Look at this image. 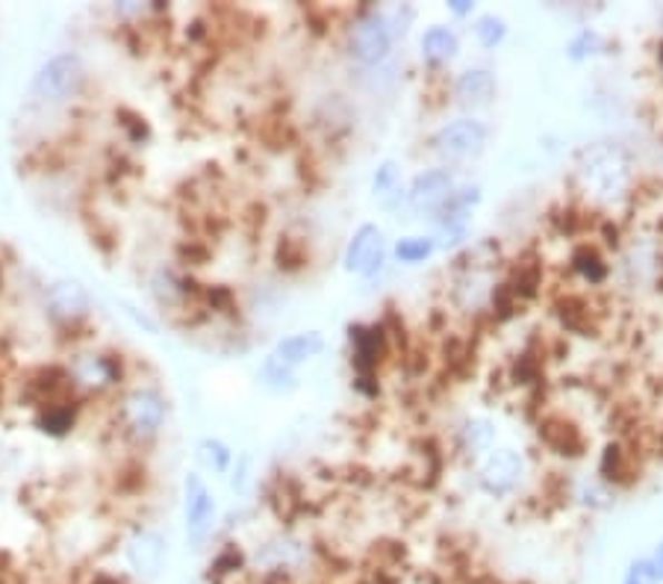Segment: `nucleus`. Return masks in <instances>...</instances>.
I'll return each instance as SVG.
<instances>
[{
  "label": "nucleus",
  "instance_id": "f257e3e1",
  "mask_svg": "<svg viewBox=\"0 0 663 584\" xmlns=\"http://www.w3.org/2000/svg\"><path fill=\"white\" fill-rule=\"evenodd\" d=\"M168 419V402L154 384H133L116 398L112 423L125 441L148 446L160 437Z\"/></svg>",
  "mask_w": 663,
  "mask_h": 584
},
{
  "label": "nucleus",
  "instance_id": "f03ea898",
  "mask_svg": "<svg viewBox=\"0 0 663 584\" xmlns=\"http://www.w3.org/2000/svg\"><path fill=\"white\" fill-rule=\"evenodd\" d=\"M578 180L581 189L593 198V201L613 204L631 189V162L629 154L622 151L620 145L598 142L590 145L578 154Z\"/></svg>",
  "mask_w": 663,
  "mask_h": 584
},
{
  "label": "nucleus",
  "instance_id": "7ed1b4c3",
  "mask_svg": "<svg viewBox=\"0 0 663 584\" xmlns=\"http://www.w3.org/2000/svg\"><path fill=\"white\" fill-rule=\"evenodd\" d=\"M393 27H389L387 7H363L354 12L352 24L345 30V53L354 66L375 71L393 60L395 48Z\"/></svg>",
  "mask_w": 663,
  "mask_h": 584
},
{
  "label": "nucleus",
  "instance_id": "20e7f679",
  "mask_svg": "<svg viewBox=\"0 0 663 584\" xmlns=\"http://www.w3.org/2000/svg\"><path fill=\"white\" fill-rule=\"evenodd\" d=\"M489 142V128L475 116H461V119H452L439 125L431 136V151L437 154L443 166L454 169V166H463V162L478 160L481 154L487 151Z\"/></svg>",
  "mask_w": 663,
  "mask_h": 584
},
{
  "label": "nucleus",
  "instance_id": "39448f33",
  "mask_svg": "<svg viewBox=\"0 0 663 584\" xmlns=\"http://www.w3.org/2000/svg\"><path fill=\"white\" fill-rule=\"evenodd\" d=\"M86 83V68L83 60L77 53L66 51L57 53L36 71L33 83H30V98L44 107H57L80 95Z\"/></svg>",
  "mask_w": 663,
  "mask_h": 584
},
{
  "label": "nucleus",
  "instance_id": "423d86ee",
  "mask_svg": "<svg viewBox=\"0 0 663 584\" xmlns=\"http://www.w3.org/2000/svg\"><path fill=\"white\" fill-rule=\"evenodd\" d=\"M68 382L80 396H103L110 389L121 387L125 369H121V357L101 348H80L68 357L66 364Z\"/></svg>",
  "mask_w": 663,
  "mask_h": 584
},
{
  "label": "nucleus",
  "instance_id": "0eeeda50",
  "mask_svg": "<svg viewBox=\"0 0 663 584\" xmlns=\"http://www.w3.org/2000/svg\"><path fill=\"white\" fill-rule=\"evenodd\" d=\"M219 523V502L212 496L210 484L204 482V475L186 473L184 478V528L186 543L192 550H204L212 541Z\"/></svg>",
  "mask_w": 663,
  "mask_h": 584
},
{
  "label": "nucleus",
  "instance_id": "6e6552de",
  "mask_svg": "<svg viewBox=\"0 0 663 584\" xmlns=\"http://www.w3.org/2000/svg\"><path fill=\"white\" fill-rule=\"evenodd\" d=\"M525 475H528L525 455L511 449V446H496V449L487 452L478 461L475 482H478V491L487 493L489 499H507V496L519 491Z\"/></svg>",
  "mask_w": 663,
  "mask_h": 584
},
{
  "label": "nucleus",
  "instance_id": "1a4fd4ad",
  "mask_svg": "<svg viewBox=\"0 0 663 584\" xmlns=\"http://www.w3.org/2000/svg\"><path fill=\"white\" fill-rule=\"evenodd\" d=\"M387 234H384V228L375 225V221H363L360 228L352 234V239L345 242L343 269L363 280H375L380 278V271L387 269Z\"/></svg>",
  "mask_w": 663,
  "mask_h": 584
},
{
  "label": "nucleus",
  "instance_id": "9d476101",
  "mask_svg": "<svg viewBox=\"0 0 663 584\" xmlns=\"http://www.w3.org/2000/svg\"><path fill=\"white\" fill-rule=\"evenodd\" d=\"M121 555H125V576L148 584L162 573L168 543L151 525H136L121 543Z\"/></svg>",
  "mask_w": 663,
  "mask_h": 584
},
{
  "label": "nucleus",
  "instance_id": "9b49d317",
  "mask_svg": "<svg viewBox=\"0 0 663 584\" xmlns=\"http://www.w3.org/2000/svg\"><path fill=\"white\" fill-rule=\"evenodd\" d=\"M457 187H461L457 171L448 169V166H431V169H422L419 175H413V180L407 184V192H404V207L419 212L422 219L425 216L431 219L452 198Z\"/></svg>",
  "mask_w": 663,
  "mask_h": 584
},
{
  "label": "nucleus",
  "instance_id": "f8f14e48",
  "mask_svg": "<svg viewBox=\"0 0 663 584\" xmlns=\"http://www.w3.org/2000/svg\"><path fill=\"white\" fill-rule=\"evenodd\" d=\"M496 95H498L496 75L484 66L463 68L461 75L454 77L452 83H448V98H452V101L466 112L484 110V107H489V103L496 101Z\"/></svg>",
  "mask_w": 663,
  "mask_h": 584
},
{
  "label": "nucleus",
  "instance_id": "ddd939ff",
  "mask_svg": "<svg viewBox=\"0 0 663 584\" xmlns=\"http://www.w3.org/2000/svg\"><path fill=\"white\" fill-rule=\"evenodd\" d=\"M92 310V298L75 278H59L48 287V316L62 328H75Z\"/></svg>",
  "mask_w": 663,
  "mask_h": 584
},
{
  "label": "nucleus",
  "instance_id": "4468645a",
  "mask_svg": "<svg viewBox=\"0 0 663 584\" xmlns=\"http://www.w3.org/2000/svg\"><path fill=\"white\" fill-rule=\"evenodd\" d=\"M348 339H352V364L357 369V378H375L380 360L389 352L384 325H352Z\"/></svg>",
  "mask_w": 663,
  "mask_h": 584
},
{
  "label": "nucleus",
  "instance_id": "2eb2a0df",
  "mask_svg": "<svg viewBox=\"0 0 663 584\" xmlns=\"http://www.w3.org/2000/svg\"><path fill=\"white\" fill-rule=\"evenodd\" d=\"M461 57V36L448 24H431L419 36V60L431 75H443Z\"/></svg>",
  "mask_w": 663,
  "mask_h": 584
},
{
  "label": "nucleus",
  "instance_id": "dca6fc26",
  "mask_svg": "<svg viewBox=\"0 0 663 584\" xmlns=\"http://www.w3.org/2000/svg\"><path fill=\"white\" fill-rule=\"evenodd\" d=\"M540 441L546 443V449H552L554 455L561 457H581L587 452V437L581 432L578 425L566 419V416L554 414L546 416L540 423Z\"/></svg>",
  "mask_w": 663,
  "mask_h": 584
},
{
  "label": "nucleus",
  "instance_id": "f3484780",
  "mask_svg": "<svg viewBox=\"0 0 663 584\" xmlns=\"http://www.w3.org/2000/svg\"><path fill=\"white\" fill-rule=\"evenodd\" d=\"M325 352V337L319 330H298V334H289L271 348V357H277L280 364L289 366V369H301L304 364H310L316 357Z\"/></svg>",
  "mask_w": 663,
  "mask_h": 584
},
{
  "label": "nucleus",
  "instance_id": "a211bd4d",
  "mask_svg": "<svg viewBox=\"0 0 663 584\" xmlns=\"http://www.w3.org/2000/svg\"><path fill=\"white\" fill-rule=\"evenodd\" d=\"M498 428L489 416H466L457 428V446L466 457H484L496 449Z\"/></svg>",
  "mask_w": 663,
  "mask_h": 584
},
{
  "label": "nucleus",
  "instance_id": "6ab92c4d",
  "mask_svg": "<svg viewBox=\"0 0 663 584\" xmlns=\"http://www.w3.org/2000/svg\"><path fill=\"white\" fill-rule=\"evenodd\" d=\"M570 266L575 271V278L584 280L587 287H605L613 271L611 263L605 260V255L593 242H581L578 248H572Z\"/></svg>",
  "mask_w": 663,
  "mask_h": 584
},
{
  "label": "nucleus",
  "instance_id": "aec40b11",
  "mask_svg": "<svg viewBox=\"0 0 663 584\" xmlns=\"http://www.w3.org/2000/svg\"><path fill=\"white\" fill-rule=\"evenodd\" d=\"M434 255H437L434 234H407L389 246V260H395L398 266H425Z\"/></svg>",
  "mask_w": 663,
  "mask_h": 584
},
{
  "label": "nucleus",
  "instance_id": "412c9836",
  "mask_svg": "<svg viewBox=\"0 0 663 584\" xmlns=\"http://www.w3.org/2000/svg\"><path fill=\"white\" fill-rule=\"evenodd\" d=\"M404 192H407V184L402 178V166L395 160L380 162L372 175V195L387 207H398V204H404Z\"/></svg>",
  "mask_w": 663,
  "mask_h": 584
},
{
  "label": "nucleus",
  "instance_id": "4be33fe9",
  "mask_svg": "<svg viewBox=\"0 0 663 584\" xmlns=\"http://www.w3.org/2000/svg\"><path fill=\"white\" fill-rule=\"evenodd\" d=\"M631 473V452L622 446L620 441L605 443L602 449V457H598V482L607 484V487H620V484L629 482Z\"/></svg>",
  "mask_w": 663,
  "mask_h": 584
},
{
  "label": "nucleus",
  "instance_id": "5701e85b",
  "mask_svg": "<svg viewBox=\"0 0 663 584\" xmlns=\"http://www.w3.org/2000/svg\"><path fill=\"white\" fill-rule=\"evenodd\" d=\"M195 461L201 466L204 473L212 475H227L230 473V466H234V452L227 446L225 441L219 437H204L195 446Z\"/></svg>",
  "mask_w": 663,
  "mask_h": 584
},
{
  "label": "nucleus",
  "instance_id": "b1692460",
  "mask_svg": "<svg viewBox=\"0 0 663 584\" xmlns=\"http://www.w3.org/2000/svg\"><path fill=\"white\" fill-rule=\"evenodd\" d=\"M507 33H511V27H507L504 16H498V12H481V16L475 18V24H472V36H475V42H478L484 51L502 48Z\"/></svg>",
  "mask_w": 663,
  "mask_h": 584
},
{
  "label": "nucleus",
  "instance_id": "393cba45",
  "mask_svg": "<svg viewBox=\"0 0 663 584\" xmlns=\"http://www.w3.org/2000/svg\"><path fill=\"white\" fill-rule=\"evenodd\" d=\"M607 51V39L598 33L596 27H581L578 33L566 42V60L572 62H587L598 53Z\"/></svg>",
  "mask_w": 663,
  "mask_h": 584
},
{
  "label": "nucleus",
  "instance_id": "a878e982",
  "mask_svg": "<svg viewBox=\"0 0 663 584\" xmlns=\"http://www.w3.org/2000/svg\"><path fill=\"white\" fill-rule=\"evenodd\" d=\"M260 382L271 393H293V389H298V373L280 364L277 357L266 355L260 366Z\"/></svg>",
  "mask_w": 663,
  "mask_h": 584
},
{
  "label": "nucleus",
  "instance_id": "bb28decb",
  "mask_svg": "<svg viewBox=\"0 0 663 584\" xmlns=\"http://www.w3.org/2000/svg\"><path fill=\"white\" fill-rule=\"evenodd\" d=\"M245 570V555L236 550L234 543H227L221 546L210 561V578L212 582H225V578L236 576V573H243Z\"/></svg>",
  "mask_w": 663,
  "mask_h": 584
},
{
  "label": "nucleus",
  "instance_id": "cd10ccee",
  "mask_svg": "<svg viewBox=\"0 0 663 584\" xmlns=\"http://www.w3.org/2000/svg\"><path fill=\"white\" fill-rule=\"evenodd\" d=\"M578 502L590 511H607L613 505V491L607 484L598 482V478H593V482H587L578 491Z\"/></svg>",
  "mask_w": 663,
  "mask_h": 584
},
{
  "label": "nucleus",
  "instance_id": "c85d7f7f",
  "mask_svg": "<svg viewBox=\"0 0 663 584\" xmlns=\"http://www.w3.org/2000/svg\"><path fill=\"white\" fill-rule=\"evenodd\" d=\"M389 27H393L395 42H404L410 36L413 24H416V9L407 7V3H395V7H387Z\"/></svg>",
  "mask_w": 663,
  "mask_h": 584
},
{
  "label": "nucleus",
  "instance_id": "c756f323",
  "mask_svg": "<svg viewBox=\"0 0 663 584\" xmlns=\"http://www.w3.org/2000/svg\"><path fill=\"white\" fill-rule=\"evenodd\" d=\"M620 584H661L655 576V570L649 564V558H631L625 573H622Z\"/></svg>",
  "mask_w": 663,
  "mask_h": 584
},
{
  "label": "nucleus",
  "instance_id": "7c9ffc66",
  "mask_svg": "<svg viewBox=\"0 0 663 584\" xmlns=\"http://www.w3.org/2000/svg\"><path fill=\"white\" fill-rule=\"evenodd\" d=\"M248 466H251V457L243 455L236 461V466H230L234 473H230V491L243 493L245 484H248Z\"/></svg>",
  "mask_w": 663,
  "mask_h": 584
},
{
  "label": "nucleus",
  "instance_id": "2f4dec72",
  "mask_svg": "<svg viewBox=\"0 0 663 584\" xmlns=\"http://www.w3.org/2000/svg\"><path fill=\"white\" fill-rule=\"evenodd\" d=\"M445 9H448V16H454V18H472L478 7H475L472 0H448V3H445Z\"/></svg>",
  "mask_w": 663,
  "mask_h": 584
},
{
  "label": "nucleus",
  "instance_id": "473e14b6",
  "mask_svg": "<svg viewBox=\"0 0 663 584\" xmlns=\"http://www.w3.org/2000/svg\"><path fill=\"white\" fill-rule=\"evenodd\" d=\"M646 558H649V564H652V570H655L657 582L663 584V534H661V541L655 543V550L649 552Z\"/></svg>",
  "mask_w": 663,
  "mask_h": 584
},
{
  "label": "nucleus",
  "instance_id": "72a5a7b5",
  "mask_svg": "<svg viewBox=\"0 0 663 584\" xmlns=\"http://www.w3.org/2000/svg\"><path fill=\"white\" fill-rule=\"evenodd\" d=\"M657 62H661V71H663V42L657 44Z\"/></svg>",
  "mask_w": 663,
  "mask_h": 584
},
{
  "label": "nucleus",
  "instance_id": "f704fd0d",
  "mask_svg": "<svg viewBox=\"0 0 663 584\" xmlns=\"http://www.w3.org/2000/svg\"><path fill=\"white\" fill-rule=\"evenodd\" d=\"M0 284H3V271H0Z\"/></svg>",
  "mask_w": 663,
  "mask_h": 584
},
{
  "label": "nucleus",
  "instance_id": "c9c22d12",
  "mask_svg": "<svg viewBox=\"0 0 663 584\" xmlns=\"http://www.w3.org/2000/svg\"><path fill=\"white\" fill-rule=\"evenodd\" d=\"M661 24H663V12H661Z\"/></svg>",
  "mask_w": 663,
  "mask_h": 584
}]
</instances>
